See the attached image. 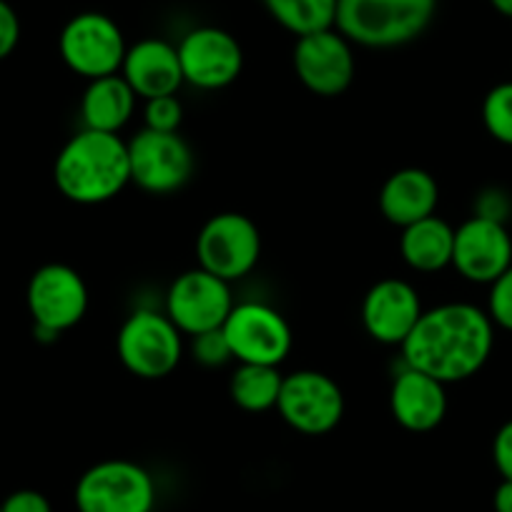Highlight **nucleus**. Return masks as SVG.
<instances>
[{
  "mask_svg": "<svg viewBox=\"0 0 512 512\" xmlns=\"http://www.w3.org/2000/svg\"><path fill=\"white\" fill-rule=\"evenodd\" d=\"M495 347V324L485 309L465 302L422 312L402 344V364L452 384L475 377Z\"/></svg>",
  "mask_w": 512,
  "mask_h": 512,
  "instance_id": "nucleus-1",
  "label": "nucleus"
},
{
  "mask_svg": "<svg viewBox=\"0 0 512 512\" xmlns=\"http://www.w3.org/2000/svg\"><path fill=\"white\" fill-rule=\"evenodd\" d=\"M53 181L73 204H106L131 181L128 144L118 134L83 128L56 156Z\"/></svg>",
  "mask_w": 512,
  "mask_h": 512,
  "instance_id": "nucleus-2",
  "label": "nucleus"
},
{
  "mask_svg": "<svg viewBox=\"0 0 512 512\" xmlns=\"http://www.w3.org/2000/svg\"><path fill=\"white\" fill-rule=\"evenodd\" d=\"M435 13L437 0H337L334 28L352 46L387 51L417 41Z\"/></svg>",
  "mask_w": 512,
  "mask_h": 512,
  "instance_id": "nucleus-3",
  "label": "nucleus"
},
{
  "mask_svg": "<svg viewBox=\"0 0 512 512\" xmlns=\"http://www.w3.org/2000/svg\"><path fill=\"white\" fill-rule=\"evenodd\" d=\"M116 352L134 377L164 379L184 357V334L166 314L136 309L118 332Z\"/></svg>",
  "mask_w": 512,
  "mask_h": 512,
  "instance_id": "nucleus-4",
  "label": "nucleus"
},
{
  "mask_svg": "<svg viewBox=\"0 0 512 512\" xmlns=\"http://www.w3.org/2000/svg\"><path fill=\"white\" fill-rule=\"evenodd\" d=\"M78 512H154L156 482L131 460H103L88 467L73 492Z\"/></svg>",
  "mask_w": 512,
  "mask_h": 512,
  "instance_id": "nucleus-5",
  "label": "nucleus"
},
{
  "mask_svg": "<svg viewBox=\"0 0 512 512\" xmlns=\"http://www.w3.org/2000/svg\"><path fill=\"white\" fill-rule=\"evenodd\" d=\"M199 267L224 282L249 277L262 256V234L254 221L236 211L216 214L201 226L196 236Z\"/></svg>",
  "mask_w": 512,
  "mask_h": 512,
  "instance_id": "nucleus-6",
  "label": "nucleus"
},
{
  "mask_svg": "<svg viewBox=\"0 0 512 512\" xmlns=\"http://www.w3.org/2000/svg\"><path fill=\"white\" fill-rule=\"evenodd\" d=\"M26 302L38 339L53 342L86 317L88 287L68 264H46L28 282Z\"/></svg>",
  "mask_w": 512,
  "mask_h": 512,
  "instance_id": "nucleus-7",
  "label": "nucleus"
},
{
  "mask_svg": "<svg viewBox=\"0 0 512 512\" xmlns=\"http://www.w3.org/2000/svg\"><path fill=\"white\" fill-rule=\"evenodd\" d=\"M58 51L63 63L76 76L93 81V78L121 73L128 46L113 18H108L106 13L86 11L73 16L63 26L58 36Z\"/></svg>",
  "mask_w": 512,
  "mask_h": 512,
  "instance_id": "nucleus-8",
  "label": "nucleus"
},
{
  "mask_svg": "<svg viewBox=\"0 0 512 512\" xmlns=\"http://www.w3.org/2000/svg\"><path fill=\"white\" fill-rule=\"evenodd\" d=\"M131 181L154 196L176 194L191 181L196 159L184 136L144 128L128 141Z\"/></svg>",
  "mask_w": 512,
  "mask_h": 512,
  "instance_id": "nucleus-9",
  "label": "nucleus"
},
{
  "mask_svg": "<svg viewBox=\"0 0 512 512\" xmlns=\"http://www.w3.org/2000/svg\"><path fill=\"white\" fill-rule=\"evenodd\" d=\"M277 410L292 430L319 437L332 432L344 417V395L329 374L299 369L284 377Z\"/></svg>",
  "mask_w": 512,
  "mask_h": 512,
  "instance_id": "nucleus-10",
  "label": "nucleus"
},
{
  "mask_svg": "<svg viewBox=\"0 0 512 512\" xmlns=\"http://www.w3.org/2000/svg\"><path fill=\"white\" fill-rule=\"evenodd\" d=\"M224 337L239 364L279 367L292 352V329L274 307L262 302L234 304L224 322Z\"/></svg>",
  "mask_w": 512,
  "mask_h": 512,
  "instance_id": "nucleus-11",
  "label": "nucleus"
},
{
  "mask_svg": "<svg viewBox=\"0 0 512 512\" xmlns=\"http://www.w3.org/2000/svg\"><path fill=\"white\" fill-rule=\"evenodd\" d=\"M231 309L234 299H231L229 282L201 267L176 277L166 294V317L179 327L181 334L189 337L221 329Z\"/></svg>",
  "mask_w": 512,
  "mask_h": 512,
  "instance_id": "nucleus-12",
  "label": "nucleus"
},
{
  "mask_svg": "<svg viewBox=\"0 0 512 512\" xmlns=\"http://www.w3.org/2000/svg\"><path fill=\"white\" fill-rule=\"evenodd\" d=\"M292 63L302 86L322 98L342 96L352 86L357 68L352 43L337 28L299 36L294 43Z\"/></svg>",
  "mask_w": 512,
  "mask_h": 512,
  "instance_id": "nucleus-13",
  "label": "nucleus"
},
{
  "mask_svg": "<svg viewBox=\"0 0 512 512\" xmlns=\"http://www.w3.org/2000/svg\"><path fill=\"white\" fill-rule=\"evenodd\" d=\"M184 83L201 91H219L231 86L244 68V51L229 31L199 26L186 33L176 46Z\"/></svg>",
  "mask_w": 512,
  "mask_h": 512,
  "instance_id": "nucleus-14",
  "label": "nucleus"
},
{
  "mask_svg": "<svg viewBox=\"0 0 512 512\" xmlns=\"http://www.w3.org/2000/svg\"><path fill=\"white\" fill-rule=\"evenodd\" d=\"M452 267L462 279L490 287L512 267V236L500 221L472 216L455 229Z\"/></svg>",
  "mask_w": 512,
  "mask_h": 512,
  "instance_id": "nucleus-15",
  "label": "nucleus"
},
{
  "mask_svg": "<svg viewBox=\"0 0 512 512\" xmlns=\"http://www.w3.org/2000/svg\"><path fill=\"white\" fill-rule=\"evenodd\" d=\"M422 299L405 279H382L362 302V324L379 344L402 347L422 317Z\"/></svg>",
  "mask_w": 512,
  "mask_h": 512,
  "instance_id": "nucleus-16",
  "label": "nucleus"
},
{
  "mask_svg": "<svg viewBox=\"0 0 512 512\" xmlns=\"http://www.w3.org/2000/svg\"><path fill=\"white\" fill-rule=\"evenodd\" d=\"M121 76L144 101L176 96V91L184 86L179 51L174 43L164 41V38H144V41L128 46Z\"/></svg>",
  "mask_w": 512,
  "mask_h": 512,
  "instance_id": "nucleus-17",
  "label": "nucleus"
},
{
  "mask_svg": "<svg viewBox=\"0 0 512 512\" xmlns=\"http://www.w3.org/2000/svg\"><path fill=\"white\" fill-rule=\"evenodd\" d=\"M447 384L425 372L402 367L390 390L392 417L407 432H432L447 415Z\"/></svg>",
  "mask_w": 512,
  "mask_h": 512,
  "instance_id": "nucleus-18",
  "label": "nucleus"
},
{
  "mask_svg": "<svg viewBox=\"0 0 512 512\" xmlns=\"http://www.w3.org/2000/svg\"><path fill=\"white\" fill-rule=\"evenodd\" d=\"M437 204H440V186L435 176L417 166L395 171L379 191V211L400 229L435 214Z\"/></svg>",
  "mask_w": 512,
  "mask_h": 512,
  "instance_id": "nucleus-19",
  "label": "nucleus"
},
{
  "mask_svg": "<svg viewBox=\"0 0 512 512\" xmlns=\"http://www.w3.org/2000/svg\"><path fill=\"white\" fill-rule=\"evenodd\" d=\"M136 93L128 86L121 73L113 76L93 78L81 98L83 128L103 131V134H118L136 111Z\"/></svg>",
  "mask_w": 512,
  "mask_h": 512,
  "instance_id": "nucleus-20",
  "label": "nucleus"
},
{
  "mask_svg": "<svg viewBox=\"0 0 512 512\" xmlns=\"http://www.w3.org/2000/svg\"><path fill=\"white\" fill-rule=\"evenodd\" d=\"M452 249H455V229L440 216L432 214L402 229V259L415 272H442L452 264Z\"/></svg>",
  "mask_w": 512,
  "mask_h": 512,
  "instance_id": "nucleus-21",
  "label": "nucleus"
},
{
  "mask_svg": "<svg viewBox=\"0 0 512 512\" xmlns=\"http://www.w3.org/2000/svg\"><path fill=\"white\" fill-rule=\"evenodd\" d=\"M284 374L269 364H239L231 374L229 395L244 412H267L277 407Z\"/></svg>",
  "mask_w": 512,
  "mask_h": 512,
  "instance_id": "nucleus-22",
  "label": "nucleus"
},
{
  "mask_svg": "<svg viewBox=\"0 0 512 512\" xmlns=\"http://www.w3.org/2000/svg\"><path fill=\"white\" fill-rule=\"evenodd\" d=\"M269 16L294 36L334 28L337 0H262Z\"/></svg>",
  "mask_w": 512,
  "mask_h": 512,
  "instance_id": "nucleus-23",
  "label": "nucleus"
},
{
  "mask_svg": "<svg viewBox=\"0 0 512 512\" xmlns=\"http://www.w3.org/2000/svg\"><path fill=\"white\" fill-rule=\"evenodd\" d=\"M482 123L500 144L512 146V81L497 83L482 101Z\"/></svg>",
  "mask_w": 512,
  "mask_h": 512,
  "instance_id": "nucleus-24",
  "label": "nucleus"
},
{
  "mask_svg": "<svg viewBox=\"0 0 512 512\" xmlns=\"http://www.w3.org/2000/svg\"><path fill=\"white\" fill-rule=\"evenodd\" d=\"M146 128L151 131H164V134H176L184 121V106L176 96H159L146 101L144 111Z\"/></svg>",
  "mask_w": 512,
  "mask_h": 512,
  "instance_id": "nucleus-25",
  "label": "nucleus"
},
{
  "mask_svg": "<svg viewBox=\"0 0 512 512\" xmlns=\"http://www.w3.org/2000/svg\"><path fill=\"white\" fill-rule=\"evenodd\" d=\"M487 314H490L495 327L512 332V267L505 269V272L490 284Z\"/></svg>",
  "mask_w": 512,
  "mask_h": 512,
  "instance_id": "nucleus-26",
  "label": "nucleus"
},
{
  "mask_svg": "<svg viewBox=\"0 0 512 512\" xmlns=\"http://www.w3.org/2000/svg\"><path fill=\"white\" fill-rule=\"evenodd\" d=\"M191 352H194L196 362L204 364V367H224L226 362L234 359L229 342L224 337V329L196 334L194 344H191Z\"/></svg>",
  "mask_w": 512,
  "mask_h": 512,
  "instance_id": "nucleus-27",
  "label": "nucleus"
},
{
  "mask_svg": "<svg viewBox=\"0 0 512 512\" xmlns=\"http://www.w3.org/2000/svg\"><path fill=\"white\" fill-rule=\"evenodd\" d=\"M512 214V199L507 191L497 189H485L475 201V216H482V219H490V221H500V224H507Z\"/></svg>",
  "mask_w": 512,
  "mask_h": 512,
  "instance_id": "nucleus-28",
  "label": "nucleus"
},
{
  "mask_svg": "<svg viewBox=\"0 0 512 512\" xmlns=\"http://www.w3.org/2000/svg\"><path fill=\"white\" fill-rule=\"evenodd\" d=\"M21 43V18L8 0H0V61H6Z\"/></svg>",
  "mask_w": 512,
  "mask_h": 512,
  "instance_id": "nucleus-29",
  "label": "nucleus"
},
{
  "mask_svg": "<svg viewBox=\"0 0 512 512\" xmlns=\"http://www.w3.org/2000/svg\"><path fill=\"white\" fill-rule=\"evenodd\" d=\"M0 512H53V505L43 492L16 490L0 502Z\"/></svg>",
  "mask_w": 512,
  "mask_h": 512,
  "instance_id": "nucleus-30",
  "label": "nucleus"
},
{
  "mask_svg": "<svg viewBox=\"0 0 512 512\" xmlns=\"http://www.w3.org/2000/svg\"><path fill=\"white\" fill-rule=\"evenodd\" d=\"M492 460H495L502 480H512V420H507L497 430L495 440H492Z\"/></svg>",
  "mask_w": 512,
  "mask_h": 512,
  "instance_id": "nucleus-31",
  "label": "nucleus"
},
{
  "mask_svg": "<svg viewBox=\"0 0 512 512\" xmlns=\"http://www.w3.org/2000/svg\"><path fill=\"white\" fill-rule=\"evenodd\" d=\"M495 512H512V480H502L492 495Z\"/></svg>",
  "mask_w": 512,
  "mask_h": 512,
  "instance_id": "nucleus-32",
  "label": "nucleus"
},
{
  "mask_svg": "<svg viewBox=\"0 0 512 512\" xmlns=\"http://www.w3.org/2000/svg\"><path fill=\"white\" fill-rule=\"evenodd\" d=\"M490 6L495 8L500 16L505 18H512V0H490Z\"/></svg>",
  "mask_w": 512,
  "mask_h": 512,
  "instance_id": "nucleus-33",
  "label": "nucleus"
}]
</instances>
